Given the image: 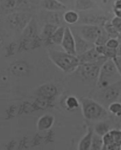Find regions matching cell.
<instances>
[{"mask_svg":"<svg viewBox=\"0 0 121 150\" xmlns=\"http://www.w3.org/2000/svg\"><path fill=\"white\" fill-rule=\"evenodd\" d=\"M95 49L100 54H102L104 57H106L107 59H113L115 57L118 55V50L115 49H111L109 47H107L106 45H94Z\"/></svg>","mask_w":121,"mask_h":150,"instance_id":"20","label":"cell"},{"mask_svg":"<svg viewBox=\"0 0 121 150\" xmlns=\"http://www.w3.org/2000/svg\"><path fill=\"white\" fill-rule=\"evenodd\" d=\"M17 4V0H6V6L8 8H13Z\"/></svg>","mask_w":121,"mask_h":150,"instance_id":"36","label":"cell"},{"mask_svg":"<svg viewBox=\"0 0 121 150\" xmlns=\"http://www.w3.org/2000/svg\"><path fill=\"white\" fill-rule=\"evenodd\" d=\"M107 110L112 115L121 117V102L117 101H112L108 105Z\"/></svg>","mask_w":121,"mask_h":150,"instance_id":"27","label":"cell"},{"mask_svg":"<svg viewBox=\"0 0 121 150\" xmlns=\"http://www.w3.org/2000/svg\"><path fill=\"white\" fill-rule=\"evenodd\" d=\"M104 148V140L103 136H99L94 132L93 138H92V142H91V146L90 149L92 150H100L103 149Z\"/></svg>","mask_w":121,"mask_h":150,"instance_id":"28","label":"cell"},{"mask_svg":"<svg viewBox=\"0 0 121 150\" xmlns=\"http://www.w3.org/2000/svg\"><path fill=\"white\" fill-rule=\"evenodd\" d=\"M63 20L69 25H74L80 20V16L78 13L73 10L66 11L63 14Z\"/></svg>","mask_w":121,"mask_h":150,"instance_id":"23","label":"cell"},{"mask_svg":"<svg viewBox=\"0 0 121 150\" xmlns=\"http://www.w3.org/2000/svg\"><path fill=\"white\" fill-rule=\"evenodd\" d=\"M121 81V76L113 59H107L101 66L99 75L96 80L97 86L100 89L117 84Z\"/></svg>","mask_w":121,"mask_h":150,"instance_id":"1","label":"cell"},{"mask_svg":"<svg viewBox=\"0 0 121 150\" xmlns=\"http://www.w3.org/2000/svg\"><path fill=\"white\" fill-rule=\"evenodd\" d=\"M80 63H99L102 62L104 63L107 59L106 57H104L99 53L95 49V46L92 47L91 49L87 50L83 54L78 56Z\"/></svg>","mask_w":121,"mask_h":150,"instance_id":"11","label":"cell"},{"mask_svg":"<svg viewBox=\"0 0 121 150\" xmlns=\"http://www.w3.org/2000/svg\"><path fill=\"white\" fill-rule=\"evenodd\" d=\"M108 21L107 18L105 16H94V15H90V16H83L81 20L82 23H84L85 25H93L99 26V25H104L105 23Z\"/></svg>","mask_w":121,"mask_h":150,"instance_id":"17","label":"cell"},{"mask_svg":"<svg viewBox=\"0 0 121 150\" xmlns=\"http://www.w3.org/2000/svg\"><path fill=\"white\" fill-rule=\"evenodd\" d=\"M62 47L68 54L76 55V50H75V39L73 36L72 29L69 27H66V31L64 34L62 42Z\"/></svg>","mask_w":121,"mask_h":150,"instance_id":"10","label":"cell"},{"mask_svg":"<svg viewBox=\"0 0 121 150\" xmlns=\"http://www.w3.org/2000/svg\"><path fill=\"white\" fill-rule=\"evenodd\" d=\"M113 61H114L116 67H117L118 71L120 72L121 76V55H117L116 57H115L113 59Z\"/></svg>","mask_w":121,"mask_h":150,"instance_id":"35","label":"cell"},{"mask_svg":"<svg viewBox=\"0 0 121 150\" xmlns=\"http://www.w3.org/2000/svg\"><path fill=\"white\" fill-rule=\"evenodd\" d=\"M51 102L52 101L38 97L36 98V100L32 103L31 107L33 110H44V109L49 107L51 105Z\"/></svg>","mask_w":121,"mask_h":150,"instance_id":"26","label":"cell"},{"mask_svg":"<svg viewBox=\"0 0 121 150\" xmlns=\"http://www.w3.org/2000/svg\"><path fill=\"white\" fill-rule=\"evenodd\" d=\"M58 1H60V2H62V4H65L66 2H67L68 0H58Z\"/></svg>","mask_w":121,"mask_h":150,"instance_id":"40","label":"cell"},{"mask_svg":"<svg viewBox=\"0 0 121 150\" xmlns=\"http://www.w3.org/2000/svg\"><path fill=\"white\" fill-rule=\"evenodd\" d=\"M110 38V37L108 36L105 30H103L102 33L99 36V38H97L96 42H94V45H106V43L108 41V39Z\"/></svg>","mask_w":121,"mask_h":150,"instance_id":"30","label":"cell"},{"mask_svg":"<svg viewBox=\"0 0 121 150\" xmlns=\"http://www.w3.org/2000/svg\"><path fill=\"white\" fill-rule=\"evenodd\" d=\"M55 122L54 115L49 113H46L41 115L36 122V128L40 132H45L51 129Z\"/></svg>","mask_w":121,"mask_h":150,"instance_id":"13","label":"cell"},{"mask_svg":"<svg viewBox=\"0 0 121 150\" xmlns=\"http://www.w3.org/2000/svg\"><path fill=\"white\" fill-rule=\"evenodd\" d=\"M48 54L52 63L66 73H70L78 70L80 65L78 56L68 54L66 51L63 52L55 50H48Z\"/></svg>","mask_w":121,"mask_h":150,"instance_id":"2","label":"cell"},{"mask_svg":"<svg viewBox=\"0 0 121 150\" xmlns=\"http://www.w3.org/2000/svg\"><path fill=\"white\" fill-rule=\"evenodd\" d=\"M43 6L48 11L58 12L66 9V5L58 0H44Z\"/></svg>","mask_w":121,"mask_h":150,"instance_id":"16","label":"cell"},{"mask_svg":"<svg viewBox=\"0 0 121 150\" xmlns=\"http://www.w3.org/2000/svg\"><path fill=\"white\" fill-rule=\"evenodd\" d=\"M104 30L106 31L108 36L110 38H118L120 35V33L114 28V26L111 25V21H107L105 25H104Z\"/></svg>","mask_w":121,"mask_h":150,"instance_id":"29","label":"cell"},{"mask_svg":"<svg viewBox=\"0 0 121 150\" xmlns=\"http://www.w3.org/2000/svg\"><path fill=\"white\" fill-rule=\"evenodd\" d=\"M104 148L103 149H120L121 131L110 130L103 136Z\"/></svg>","mask_w":121,"mask_h":150,"instance_id":"7","label":"cell"},{"mask_svg":"<svg viewBox=\"0 0 121 150\" xmlns=\"http://www.w3.org/2000/svg\"><path fill=\"white\" fill-rule=\"evenodd\" d=\"M120 94V89L115 84L102 89V98L105 102L108 103V105L112 101H116Z\"/></svg>","mask_w":121,"mask_h":150,"instance_id":"14","label":"cell"},{"mask_svg":"<svg viewBox=\"0 0 121 150\" xmlns=\"http://www.w3.org/2000/svg\"><path fill=\"white\" fill-rule=\"evenodd\" d=\"M74 39H75V50H76V55H81L85 52H87V50L91 49L92 47L94 46L93 43H90V42L87 41L86 39H84L81 35H79L78 33L73 32Z\"/></svg>","mask_w":121,"mask_h":150,"instance_id":"12","label":"cell"},{"mask_svg":"<svg viewBox=\"0 0 121 150\" xmlns=\"http://www.w3.org/2000/svg\"><path fill=\"white\" fill-rule=\"evenodd\" d=\"M8 71L15 76L26 77L31 72V67L25 61H15L10 63L8 67Z\"/></svg>","mask_w":121,"mask_h":150,"instance_id":"8","label":"cell"},{"mask_svg":"<svg viewBox=\"0 0 121 150\" xmlns=\"http://www.w3.org/2000/svg\"><path fill=\"white\" fill-rule=\"evenodd\" d=\"M81 105L80 101L74 96H68L65 100V106L69 110H75Z\"/></svg>","mask_w":121,"mask_h":150,"instance_id":"24","label":"cell"},{"mask_svg":"<svg viewBox=\"0 0 121 150\" xmlns=\"http://www.w3.org/2000/svg\"><path fill=\"white\" fill-rule=\"evenodd\" d=\"M118 38H119V41H120V44H121V33H120V35H119V37H118Z\"/></svg>","mask_w":121,"mask_h":150,"instance_id":"39","label":"cell"},{"mask_svg":"<svg viewBox=\"0 0 121 150\" xmlns=\"http://www.w3.org/2000/svg\"><path fill=\"white\" fill-rule=\"evenodd\" d=\"M94 135V129L91 127H88L87 133L83 136V138L80 140L78 145V149L79 150H88L90 149L91 146V142H92V138Z\"/></svg>","mask_w":121,"mask_h":150,"instance_id":"15","label":"cell"},{"mask_svg":"<svg viewBox=\"0 0 121 150\" xmlns=\"http://www.w3.org/2000/svg\"><path fill=\"white\" fill-rule=\"evenodd\" d=\"M103 30V28L97 25H83L77 28V33L83 38L94 45V42H96L97 38L102 33Z\"/></svg>","mask_w":121,"mask_h":150,"instance_id":"6","label":"cell"},{"mask_svg":"<svg viewBox=\"0 0 121 150\" xmlns=\"http://www.w3.org/2000/svg\"><path fill=\"white\" fill-rule=\"evenodd\" d=\"M104 63L99 62V63H80L78 68V70L79 71L80 76L84 80L96 81L99 75L101 66Z\"/></svg>","mask_w":121,"mask_h":150,"instance_id":"4","label":"cell"},{"mask_svg":"<svg viewBox=\"0 0 121 150\" xmlns=\"http://www.w3.org/2000/svg\"><path fill=\"white\" fill-rule=\"evenodd\" d=\"M6 51H7V54H6V56H7V57L13 55L15 53L18 52V45L15 42L10 43V44H9V45L7 46Z\"/></svg>","mask_w":121,"mask_h":150,"instance_id":"31","label":"cell"},{"mask_svg":"<svg viewBox=\"0 0 121 150\" xmlns=\"http://www.w3.org/2000/svg\"><path fill=\"white\" fill-rule=\"evenodd\" d=\"M110 131V125L105 122H97L94 127V132L100 136H104Z\"/></svg>","mask_w":121,"mask_h":150,"instance_id":"25","label":"cell"},{"mask_svg":"<svg viewBox=\"0 0 121 150\" xmlns=\"http://www.w3.org/2000/svg\"><path fill=\"white\" fill-rule=\"evenodd\" d=\"M120 45V42L119 41V39L114 38H110L106 43V45L107 47L115 50H117Z\"/></svg>","mask_w":121,"mask_h":150,"instance_id":"32","label":"cell"},{"mask_svg":"<svg viewBox=\"0 0 121 150\" xmlns=\"http://www.w3.org/2000/svg\"><path fill=\"white\" fill-rule=\"evenodd\" d=\"M57 28H58V26L57 25H54L52 23H47L42 29L41 35V38L43 40V42L48 45L49 40Z\"/></svg>","mask_w":121,"mask_h":150,"instance_id":"18","label":"cell"},{"mask_svg":"<svg viewBox=\"0 0 121 150\" xmlns=\"http://www.w3.org/2000/svg\"><path fill=\"white\" fill-rule=\"evenodd\" d=\"M24 38L27 39L31 42L37 37V27H36V22L34 19H31L30 23L28 24V26L24 28Z\"/></svg>","mask_w":121,"mask_h":150,"instance_id":"19","label":"cell"},{"mask_svg":"<svg viewBox=\"0 0 121 150\" xmlns=\"http://www.w3.org/2000/svg\"><path fill=\"white\" fill-rule=\"evenodd\" d=\"M101 1H102V2H103V3H104V4H108V3H109V2H110V0H101Z\"/></svg>","mask_w":121,"mask_h":150,"instance_id":"38","label":"cell"},{"mask_svg":"<svg viewBox=\"0 0 121 150\" xmlns=\"http://www.w3.org/2000/svg\"><path fill=\"white\" fill-rule=\"evenodd\" d=\"M65 31H66V27H63V26L58 27L49 40V44L61 45L62 42L63 38H64Z\"/></svg>","mask_w":121,"mask_h":150,"instance_id":"22","label":"cell"},{"mask_svg":"<svg viewBox=\"0 0 121 150\" xmlns=\"http://www.w3.org/2000/svg\"><path fill=\"white\" fill-rule=\"evenodd\" d=\"M120 149H121V147H120Z\"/></svg>","mask_w":121,"mask_h":150,"instance_id":"41","label":"cell"},{"mask_svg":"<svg viewBox=\"0 0 121 150\" xmlns=\"http://www.w3.org/2000/svg\"><path fill=\"white\" fill-rule=\"evenodd\" d=\"M80 102L83 116L87 120H103L106 119L108 115V110L104 108L100 103L92 98H83Z\"/></svg>","mask_w":121,"mask_h":150,"instance_id":"3","label":"cell"},{"mask_svg":"<svg viewBox=\"0 0 121 150\" xmlns=\"http://www.w3.org/2000/svg\"><path fill=\"white\" fill-rule=\"evenodd\" d=\"M96 6L94 0H75L74 7L78 11H88Z\"/></svg>","mask_w":121,"mask_h":150,"instance_id":"21","label":"cell"},{"mask_svg":"<svg viewBox=\"0 0 121 150\" xmlns=\"http://www.w3.org/2000/svg\"><path fill=\"white\" fill-rule=\"evenodd\" d=\"M32 16L28 12H16L8 17V23L17 31H24L31 21Z\"/></svg>","mask_w":121,"mask_h":150,"instance_id":"5","label":"cell"},{"mask_svg":"<svg viewBox=\"0 0 121 150\" xmlns=\"http://www.w3.org/2000/svg\"><path fill=\"white\" fill-rule=\"evenodd\" d=\"M113 11L117 17L121 18V0H116L115 2Z\"/></svg>","mask_w":121,"mask_h":150,"instance_id":"34","label":"cell"},{"mask_svg":"<svg viewBox=\"0 0 121 150\" xmlns=\"http://www.w3.org/2000/svg\"><path fill=\"white\" fill-rule=\"evenodd\" d=\"M58 89L55 84L51 83H46V84H41L38 88L36 89V93L37 97L45 98L49 101H53L56 96L57 95Z\"/></svg>","mask_w":121,"mask_h":150,"instance_id":"9","label":"cell"},{"mask_svg":"<svg viewBox=\"0 0 121 150\" xmlns=\"http://www.w3.org/2000/svg\"><path fill=\"white\" fill-rule=\"evenodd\" d=\"M3 42H4L3 37L2 34L0 33V49H1V47L3 46Z\"/></svg>","mask_w":121,"mask_h":150,"instance_id":"37","label":"cell"},{"mask_svg":"<svg viewBox=\"0 0 121 150\" xmlns=\"http://www.w3.org/2000/svg\"><path fill=\"white\" fill-rule=\"evenodd\" d=\"M111 25L114 26V28L117 30L120 33H121V18L115 16L111 21Z\"/></svg>","mask_w":121,"mask_h":150,"instance_id":"33","label":"cell"}]
</instances>
